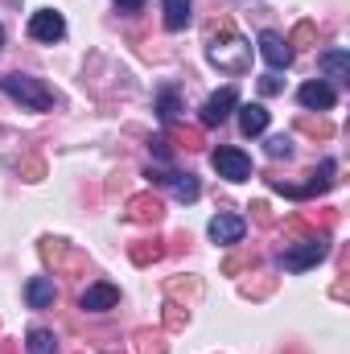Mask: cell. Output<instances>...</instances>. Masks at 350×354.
<instances>
[{
  "label": "cell",
  "mask_w": 350,
  "mask_h": 354,
  "mask_svg": "<svg viewBox=\"0 0 350 354\" xmlns=\"http://www.w3.org/2000/svg\"><path fill=\"white\" fill-rule=\"evenodd\" d=\"M0 91L8 99H17L21 107H29V111H50L54 107V91L46 87L42 79H33V75H4Z\"/></svg>",
  "instance_id": "cell-1"
},
{
  "label": "cell",
  "mask_w": 350,
  "mask_h": 354,
  "mask_svg": "<svg viewBox=\"0 0 350 354\" xmlns=\"http://www.w3.org/2000/svg\"><path fill=\"white\" fill-rule=\"evenodd\" d=\"M206 58L219 66V71H227V75H248V66H252V41H243V37H223V41H210L206 46Z\"/></svg>",
  "instance_id": "cell-2"
},
{
  "label": "cell",
  "mask_w": 350,
  "mask_h": 354,
  "mask_svg": "<svg viewBox=\"0 0 350 354\" xmlns=\"http://www.w3.org/2000/svg\"><path fill=\"white\" fill-rule=\"evenodd\" d=\"M330 256V239L326 235H305L297 248H284V256H280V264L288 268V272H305V268H313V264H322Z\"/></svg>",
  "instance_id": "cell-3"
},
{
  "label": "cell",
  "mask_w": 350,
  "mask_h": 354,
  "mask_svg": "<svg viewBox=\"0 0 350 354\" xmlns=\"http://www.w3.org/2000/svg\"><path fill=\"white\" fill-rule=\"evenodd\" d=\"M210 165L219 169V177H227V181H248L252 177V157L239 153V149H231V145L214 149L210 153Z\"/></svg>",
  "instance_id": "cell-4"
},
{
  "label": "cell",
  "mask_w": 350,
  "mask_h": 354,
  "mask_svg": "<svg viewBox=\"0 0 350 354\" xmlns=\"http://www.w3.org/2000/svg\"><path fill=\"white\" fill-rule=\"evenodd\" d=\"M29 37H33V41H46V46L62 41V37H66V21H62V12H54V8H37V12L29 17Z\"/></svg>",
  "instance_id": "cell-5"
},
{
  "label": "cell",
  "mask_w": 350,
  "mask_h": 354,
  "mask_svg": "<svg viewBox=\"0 0 350 354\" xmlns=\"http://www.w3.org/2000/svg\"><path fill=\"white\" fill-rule=\"evenodd\" d=\"M235 107H239V91L235 87H223L219 95H210V99L202 103V128H219Z\"/></svg>",
  "instance_id": "cell-6"
},
{
  "label": "cell",
  "mask_w": 350,
  "mask_h": 354,
  "mask_svg": "<svg viewBox=\"0 0 350 354\" xmlns=\"http://www.w3.org/2000/svg\"><path fill=\"white\" fill-rule=\"evenodd\" d=\"M260 54L272 71H288V66H293V46H288L276 29H264L260 33Z\"/></svg>",
  "instance_id": "cell-7"
},
{
  "label": "cell",
  "mask_w": 350,
  "mask_h": 354,
  "mask_svg": "<svg viewBox=\"0 0 350 354\" xmlns=\"http://www.w3.org/2000/svg\"><path fill=\"white\" fill-rule=\"evenodd\" d=\"M206 231H210V239H214V243H223V248H235V243H243V235H248V223H243L239 214H214Z\"/></svg>",
  "instance_id": "cell-8"
},
{
  "label": "cell",
  "mask_w": 350,
  "mask_h": 354,
  "mask_svg": "<svg viewBox=\"0 0 350 354\" xmlns=\"http://www.w3.org/2000/svg\"><path fill=\"white\" fill-rule=\"evenodd\" d=\"M116 305H120V288L116 284H91L79 297V309H87V313H107Z\"/></svg>",
  "instance_id": "cell-9"
},
{
  "label": "cell",
  "mask_w": 350,
  "mask_h": 354,
  "mask_svg": "<svg viewBox=\"0 0 350 354\" xmlns=\"http://www.w3.org/2000/svg\"><path fill=\"white\" fill-rule=\"evenodd\" d=\"M297 99H301L305 111H330L338 103V91L330 87V83H305V87L297 91Z\"/></svg>",
  "instance_id": "cell-10"
},
{
  "label": "cell",
  "mask_w": 350,
  "mask_h": 354,
  "mask_svg": "<svg viewBox=\"0 0 350 354\" xmlns=\"http://www.w3.org/2000/svg\"><path fill=\"white\" fill-rule=\"evenodd\" d=\"M25 301H29V309H50V305L58 301L54 276H33V280L25 284Z\"/></svg>",
  "instance_id": "cell-11"
},
{
  "label": "cell",
  "mask_w": 350,
  "mask_h": 354,
  "mask_svg": "<svg viewBox=\"0 0 350 354\" xmlns=\"http://www.w3.org/2000/svg\"><path fill=\"white\" fill-rule=\"evenodd\" d=\"M235 111H239V128H243V136H264V132H268V120H272V115H268L264 103H239Z\"/></svg>",
  "instance_id": "cell-12"
},
{
  "label": "cell",
  "mask_w": 350,
  "mask_h": 354,
  "mask_svg": "<svg viewBox=\"0 0 350 354\" xmlns=\"http://www.w3.org/2000/svg\"><path fill=\"white\" fill-rule=\"evenodd\" d=\"M161 214H165V206H161L153 194L128 198V218H132V223H161Z\"/></svg>",
  "instance_id": "cell-13"
},
{
  "label": "cell",
  "mask_w": 350,
  "mask_h": 354,
  "mask_svg": "<svg viewBox=\"0 0 350 354\" xmlns=\"http://www.w3.org/2000/svg\"><path fill=\"white\" fill-rule=\"evenodd\" d=\"M317 66L326 71V79H330V83H347V79H350V54H347V50H326V54L317 58Z\"/></svg>",
  "instance_id": "cell-14"
},
{
  "label": "cell",
  "mask_w": 350,
  "mask_h": 354,
  "mask_svg": "<svg viewBox=\"0 0 350 354\" xmlns=\"http://www.w3.org/2000/svg\"><path fill=\"white\" fill-rule=\"evenodd\" d=\"M161 185L174 189L177 202H198V194H202V185H198L194 174H161Z\"/></svg>",
  "instance_id": "cell-15"
},
{
  "label": "cell",
  "mask_w": 350,
  "mask_h": 354,
  "mask_svg": "<svg viewBox=\"0 0 350 354\" xmlns=\"http://www.w3.org/2000/svg\"><path fill=\"white\" fill-rule=\"evenodd\" d=\"M161 12H165V29H169V33H181V29L194 21V0H165Z\"/></svg>",
  "instance_id": "cell-16"
},
{
  "label": "cell",
  "mask_w": 350,
  "mask_h": 354,
  "mask_svg": "<svg viewBox=\"0 0 350 354\" xmlns=\"http://www.w3.org/2000/svg\"><path fill=\"white\" fill-rule=\"evenodd\" d=\"M25 351L29 354H58V338L50 334V330H29V338H25Z\"/></svg>",
  "instance_id": "cell-17"
},
{
  "label": "cell",
  "mask_w": 350,
  "mask_h": 354,
  "mask_svg": "<svg viewBox=\"0 0 350 354\" xmlns=\"http://www.w3.org/2000/svg\"><path fill=\"white\" fill-rule=\"evenodd\" d=\"M157 115H161L165 124H174V120H177V95H174V87H165L161 95H157Z\"/></svg>",
  "instance_id": "cell-18"
},
{
  "label": "cell",
  "mask_w": 350,
  "mask_h": 354,
  "mask_svg": "<svg viewBox=\"0 0 350 354\" xmlns=\"http://www.w3.org/2000/svg\"><path fill=\"white\" fill-rule=\"evenodd\" d=\"M136 354H165L161 334H149V330H140V334H136Z\"/></svg>",
  "instance_id": "cell-19"
},
{
  "label": "cell",
  "mask_w": 350,
  "mask_h": 354,
  "mask_svg": "<svg viewBox=\"0 0 350 354\" xmlns=\"http://www.w3.org/2000/svg\"><path fill=\"white\" fill-rule=\"evenodd\" d=\"M268 157H272V161L293 157V136H268Z\"/></svg>",
  "instance_id": "cell-20"
},
{
  "label": "cell",
  "mask_w": 350,
  "mask_h": 354,
  "mask_svg": "<svg viewBox=\"0 0 350 354\" xmlns=\"http://www.w3.org/2000/svg\"><path fill=\"white\" fill-rule=\"evenodd\" d=\"M161 252H165V248L153 239V243H140V248H132V260H136V264H149V260H161Z\"/></svg>",
  "instance_id": "cell-21"
},
{
  "label": "cell",
  "mask_w": 350,
  "mask_h": 354,
  "mask_svg": "<svg viewBox=\"0 0 350 354\" xmlns=\"http://www.w3.org/2000/svg\"><path fill=\"white\" fill-rule=\"evenodd\" d=\"M185 322H190V313H185L181 305H174V301H169V305H165V326H169V330H181Z\"/></svg>",
  "instance_id": "cell-22"
},
{
  "label": "cell",
  "mask_w": 350,
  "mask_h": 354,
  "mask_svg": "<svg viewBox=\"0 0 350 354\" xmlns=\"http://www.w3.org/2000/svg\"><path fill=\"white\" fill-rule=\"evenodd\" d=\"M288 46H305V41H313V25H297L293 29V37H284Z\"/></svg>",
  "instance_id": "cell-23"
},
{
  "label": "cell",
  "mask_w": 350,
  "mask_h": 354,
  "mask_svg": "<svg viewBox=\"0 0 350 354\" xmlns=\"http://www.w3.org/2000/svg\"><path fill=\"white\" fill-rule=\"evenodd\" d=\"M280 91H284V83H280L276 75H264L260 79V95H280Z\"/></svg>",
  "instance_id": "cell-24"
},
{
  "label": "cell",
  "mask_w": 350,
  "mask_h": 354,
  "mask_svg": "<svg viewBox=\"0 0 350 354\" xmlns=\"http://www.w3.org/2000/svg\"><path fill=\"white\" fill-rule=\"evenodd\" d=\"M301 128H305V132H313V136H330V132H334L330 124H317V120H301Z\"/></svg>",
  "instance_id": "cell-25"
},
{
  "label": "cell",
  "mask_w": 350,
  "mask_h": 354,
  "mask_svg": "<svg viewBox=\"0 0 350 354\" xmlns=\"http://www.w3.org/2000/svg\"><path fill=\"white\" fill-rule=\"evenodd\" d=\"M140 4H145V0H116L120 12H140Z\"/></svg>",
  "instance_id": "cell-26"
},
{
  "label": "cell",
  "mask_w": 350,
  "mask_h": 354,
  "mask_svg": "<svg viewBox=\"0 0 350 354\" xmlns=\"http://www.w3.org/2000/svg\"><path fill=\"white\" fill-rule=\"evenodd\" d=\"M25 174H29V181H37L42 177V161H25Z\"/></svg>",
  "instance_id": "cell-27"
},
{
  "label": "cell",
  "mask_w": 350,
  "mask_h": 354,
  "mask_svg": "<svg viewBox=\"0 0 350 354\" xmlns=\"http://www.w3.org/2000/svg\"><path fill=\"white\" fill-rule=\"evenodd\" d=\"M0 46H4V25H0Z\"/></svg>",
  "instance_id": "cell-28"
}]
</instances>
